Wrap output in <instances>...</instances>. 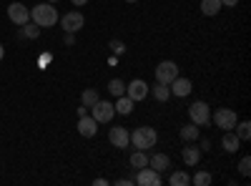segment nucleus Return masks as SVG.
I'll list each match as a JSON object with an SVG mask.
<instances>
[{
  "label": "nucleus",
  "instance_id": "obj_1",
  "mask_svg": "<svg viewBox=\"0 0 251 186\" xmlns=\"http://www.w3.org/2000/svg\"><path fill=\"white\" fill-rule=\"evenodd\" d=\"M30 20L38 28H50L58 23V10L53 8V3H40L30 10Z\"/></svg>",
  "mask_w": 251,
  "mask_h": 186
},
{
  "label": "nucleus",
  "instance_id": "obj_2",
  "mask_svg": "<svg viewBox=\"0 0 251 186\" xmlns=\"http://www.w3.org/2000/svg\"><path fill=\"white\" fill-rule=\"evenodd\" d=\"M158 141V131L151 129V126H141L131 133V143L138 149V151H146V149H153Z\"/></svg>",
  "mask_w": 251,
  "mask_h": 186
},
{
  "label": "nucleus",
  "instance_id": "obj_3",
  "mask_svg": "<svg viewBox=\"0 0 251 186\" xmlns=\"http://www.w3.org/2000/svg\"><path fill=\"white\" fill-rule=\"evenodd\" d=\"M188 118H191V123H196V126H208L211 123V108H208L206 101H196L188 106Z\"/></svg>",
  "mask_w": 251,
  "mask_h": 186
},
{
  "label": "nucleus",
  "instance_id": "obj_4",
  "mask_svg": "<svg viewBox=\"0 0 251 186\" xmlns=\"http://www.w3.org/2000/svg\"><path fill=\"white\" fill-rule=\"evenodd\" d=\"M91 116L98 121V123H108V121H113V116H116V108H113V103L111 101H96V106H91Z\"/></svg>",
  "mask_w": 251,
  "mask_h": 186
},
{
  "label": "nucleus",
  "instance_id": "obj_5",
  "mask_svg": "<svg viewBox=\"0 0 251 186\" xmlns=\"http://www.w3.org/2000/svg\"><path fill=\"white\" fill-rule=\"evenodd\" d=\"M176 76H178V66L174 63V60H161V63L156 66V80H158V83L169 86Z\"/></svg>",
  "mask_w": 251,
  "mask_h": 186
},
{
  "label": "nucleus",
  "instance_id": "obj_6",
  "mask_svg": "<svg viewBox=\"0 0 251 186\" xmlns=\"http://www.w3.org/2000/svg\"><path fill=\"white\" fill-rule=\"evenodd\" d=\"M236 121H239V118H236V111H231V108H219L216 116H214L216 129H221V131H234Z\"/></svg>",
  "mask_w": 251,
  "mask_h": 186
},
{
  "label": "nucleus",
  "instance_id": "obj_7",
  "mask_svg": "<svg viewBox=\"0 0 251 186\" xmlns=\"http://www.w3.org/2000/svg\"><path fill=\"white\" fill-rule=\"evenodd\" d=\"M83 26H86V18H83L78 10H71L60 18V28L66 30V33H78Z\"/></svg>",
  "mask_w": 251,
  "mask_h": 186
},
{
  "label": "nucleus",
  "instance_id": "obj_8",
  "mask_svg": "<svg viewBox=\"0 0 251 186\" xmlns=\"http://www.w3.org/2000/svg\"><path fill=\"white\" fill-rule=\"evenodd\" d=\"M8 18H10V23H15V26H25L30 20V8H25L23 3H10L8 5Z\"/></svg>",
  "mask_w": 251,
  "mask_h": 186
},
{
  "label": "nucleus",
  "instance_id": "obj_9",
  "mask_svg": "<svg viewBox=\"0 0 251 186\" xmlns=\"http://www.w3.org/2000/svg\"><path fill=\"white\" fill-rule=\"evenodd\" d=\"M149 83L146 80H141V78H136V80H131L128 86H126V96H128L133 103H138V101H143L146 96H149Z\"/></svg>",
  "mask_w": 251,
  "mask_h": 186
},
{
  "label": "nucleus",
  "instance_id": "obj_10",
  "mask_svg": "<svg viewBox=\"0 0 251 186\" xmlns=\"http://www.w3.org/2000/svg\"><path fill=\"white\" fill-rule=\"evenodd\" d=\"M108 141L113 143L116 149H128L131 133H128V129H123V126H113V129L108 131Z\"/></svg>",
  "mask_w": 251,
  "mask_h": 186
},
{
  "label": "nucleus",
  "instance_id": "obj_11",
  "mask_svg": "<svg viewBox=\"0 0 251 186\" xmlns=\"http://www.w3.org/2000/svg\"><path fill=\"white\" fill-rule=\"evenodd\" d=\"M133 184H138V186H158V184H161V176H158V171H153L151 166H143V169H138Z\"/></svg>",
  "mask_w": 251,
  "mask_h": 186
},
{
  "label": "nucleus",
  "instance_id": "obj_12",
  "mask_svg": "<svg viewBox=\"0 0 251 186\" xmlns=\"http://www.w3.org/2000/svg\"><path fill=\"white\" fill-rule=\"evenodd\" d=\"M75 129H78V133H80L83 138H93V136L98 133V121H96L91 113H88V116H80Z\"/></svg>",
  "mask_w": 251,
  "mask_h": 186
},
{
  "label": "nucleus",
  "instance_id": "obj_13",
  "mask_svg": "<svg viewBox=\"0 0 251 186\" xmlns=\"http://www.w3.org/2000/svg\"><path fill=\"white\" fill-rule=\"evenodd\" d=\"M169 88H171V93L174 96H178V98H186L188 93H191V80H188V78H181V76H176L174 80H171V83H169Z\"/></svg>",
  "mask_w": 251,
  "mask_h": 186
},
{
  "label": "nucleus",
  "instance_id": "obj_14",
  "mask_svg": "<svg viewBox=\"0 0 251 186\" xmlns=\"http://www.w3.org/2000/svg\"><path fill=\"white\" fill-rule=\"evenodd\" d=\"M221 146L226 154H236L239 146H241V138L234 133V131H224V138H221Z\"/></svg>",
  "mask_w": 251,
  "mask_h": 186
},
{
  "label": "nucleus",
  "instance_id": "obj_15",
  "mask_svg": "<svg viewBox=\"0 0 251 186\" xmlns=\"http://www.w3.org/2000/svg\"><path fill=\"white\" fill-rule=\"evenodd\" d=\"M149 166L161 174V171H166V169H171V159L166 156V154H153V156H149Z\"/></svg>",
  "mask_w": 251,
  "mask_h": 186
},
{
  "label": "nucleus",
  "instance_id": "obj_16",
  "mask_svg": "<svg viewBox=\"0 0 251 186\" xmlns=\"http://www.w3.org/2000/svg\"><path fill=\"white\" fill-rule=\"evenodd\" d=\"M181 159H183L186 166H196V163L201 161V149L188 146V149H183V151H181Z\"/></svg>",
  "mask_w": 251,
  "mask_h": 186
},
{
  "label": "nucleus",
  "instance_id": "obj_17",
  "mask_svg": "<svg viewBox=\"0 0 251 186\" xmlns=\"http://www.w3.org/2000/svg\"><path fill=\"white\" fill-rule=\"evenodd\" d=\"M133 106H136V103L128 98V96H118V101H116V113H121V116H128L131 111H133Z\"/></svg>",
  "mask_w": 251,
  "mask_h": 186
},
{
  "label": "nucleus",
  "instance_id": "obj_18",
  "mask_svg": "<svg viewBox=\"0 0 251 186\" xmlns=\"http://www.w3.org/2000/svg\"><path fill=\"white\" fill-rule=\"evenodd\" d=\"M224 5H221V0H201V13L203 15H219V10H221Z\"/></svg>",
  "mask_w": 251,
  "mask_h": 186
},
{
  "label": "nucleus",
  "instance_id": "obj_19",
  "mask_svg": "<svg viewBox=\"0 0 251 186\" xmlns=\"http://www.w3.org/2000/svg\"><path fill=\"white\" fill-rule=\"evenodd\" d=\"M178 133H181V138H183V141H196L201 131L196 129V123H186V126H181V131H178Z\"/></svg>",
  "mask_w": 251,
  "mask_h": 186
},
{
  "label": "nucleus",
  "instance_id": "obj_20",
  "mask_svg": "<svg viewBox=\"0 0 251 186\" xmlns=\"http://www.w3.org/2000/svg\"><path fill=\"white\" fill-rule=\"evenodd\" d=\"M151 91H153V96H156V101H161V103L171 98V88H169V86H166V83H158V80H156V86H153Z\"/></svg>",
  "mask_w": 251,
  "mask_h": 186
},
{
  "label": "nucleus",
  "instance_id": "obj_21",
  "mask_svg": "<svg viewBox=\"0 0 251 186\" xmlns=\"http://www.w3.org/2000/svg\"><path fill=\"white\" fill-rule=\"evenodd\" d=\"M234 129H236L234 133H236L241 141H249V138H251V123H249V121H236Z\"/></svg>",
  "mask_w": 251,
  "mask_h": 186
},
{
  "label": "nucleus",
  "instance_id": "obj_22",
  "mask_svg": "<svg viewBox=\"0 0 251 186\" xmlns=\"http://www.w3.org/2000/svg\"><path fill=\"white\" fill-rule=\"evenodd\" d=\"M96 101H98V91L96 88H86V91H83L80 93V103H83V106H96Z\"/></svg>",
  "mask_w": 251,
  "mask_h": 186
},
{
  "label": "nucleus",
  "instance_id": "obj_23",
  "mask_svg": "<svg viewBox=\"0 0 251 186\" xmlns=\"http://www.w3.org/2000/svg\"><path fill=\"white\" fill-rule=\"evenodd\" d=\"M20 38H38L40 35V28L35 23H25V26H20Z\"/></svg>",
  "mask_w": 251,
  "mask_h": 186
},
{
  "label": "nucleus",
  "instance_id": "obj_24",
  "mask_svg": "<svg viewBox=\"0 0 251 186\" xmlns=\"http://www.w3.org/2000/svg\"><path fill=\"white\" fill-rule=\"evenodd\" d=\"M171 186H188L191 184V176H188L186 171H176V174H171Z\"/></svg>",
  "mask_w": 251,
  "mask_h": 186
},
{
  "label": "nucleus",
  "instance_id": "obj_25",
  "mask_svg": "<svg viewBox=\"0 0 251 186\" xmlns=\"http://www.w3.org/2000/svg\"><path fill=\"white\" fill-rule=\"evenodd\" d=\"M131 166H133V169H143V166H149V156H146L143 151L131 154Z\"/></svg>",
  "mask_w": 251,
  "mask_h": 186
},
{
  "label": "nucleus",
  "instance_id": "obj_26",
  "mask_svg": "<svg viewBox=\"0 0 251 186\" xmlns=\"http://www.w3.org/2000/svg\"><path fill=\"white\" fill-rule=\"evenodd\" d=\"M214 179H211V174L208 171H196L194 176H191V184H196V186H208Z\"/></svg>",
  "mask_w": 251,
  "mask_h": 186
},
{
  "label": "nucleus",
  "instance_id": "obj_27",
  "mask_svg": "<svg viewBox=\"0 0 251 186\" xmlns=\"http://www.w3.org/2000/svg\"><path fill=\"white\" fill-rule=\"evenodd\" d=\"M108 91H111V96H116V98H118V96H123V93H126V83H123L121 78H113L111 83H108Z\"/></svg>",
  "mask_w": 251,
  "mask_h": 186
},
{
  "label": "nucleus",
  "instance_id": "obj_28",
  "mask_svg": "<svg viewBox=\"0 0 251 186\" xmlns=\"http://www.w3.org/2000/svg\"><path fill=\"white\" fill-rule=\"evenodd\" d=\"M239 174H241V176H249V174H251V159H249V156H244V159L239 161Z\"/></svg>",
  "mask_w": 251,
  "mask_h": 186
},
{
  "label": "nucleus",
  "instance_id": "obj_29",
  "mask_svg": "<svg viewBox=\"0 0 251 186\" xmlns=\"http://www.w3.org/2000/svg\"><path fill=\"white\" fill-rule=\"evenodd\" d=\"M111 51H113V53H116V55H121V53H123V51H126V46H123V43H121V40H111Z\"/></svg>",
  "mask_w": 251,
  "mask_h": 186
},
{
  "label": "nucleus",
  "instance_id": "obj_30",
  "mask_svg": "<svg viewBox=\"0 0 251 186\" xmlns=\"http://www.w3.org/2000/svg\"><path fill=\"white\" fill-rule=\"evenodd\" d=\"M88 113H91V108H88V106H83V103H80V108H78V118H80V116H88Z\"/></svg>",
  "mask_w": 251,
  "mask_h": 186
},
{
  "label": "nucleus",
  "instance_id": "obj_31",
  "mask_svg": "<svg viewBox=\"0 0 251 186\" xmlns=\"http://www.w3.org/2000/svg\"><path fill=\"white\" fill-rule=\"evenodd\" d=\"M236 3L239 0H221V5H226V8H236Z\"/></svg>",
  "mask_w": 251,
  "mask_h": 186
},
{
  "label": "nucleus",
  "instance_id": "obj_32",
  "mask_svg": "<svg viewBox=\"0 0 251 186\" xmlns=\"http://www.w3.org/2000/svg\"><path fill=\"white\" fill-rule=\"evenodd\" d=\"M131 184H133V179H121L118 181V186H131Z\"/></svg>",
  "mask_w": 251,
  "mask_h": 186
},
{
  "label": "nucleus",
  "instance_id": "obj_33",
  "mask_svg": "<svg viewBox=\"0 0 251 186\" xmlns=\"http://www.w3.org/2000/svg\"><path fill=\"white\" fill-rule=\"evenodd\" d=\"M71 3H73V5H86L88 0H71Z\"/></svg>",
  "mask_w": 251,
  "mask_h": 186
},
{
  "label": "nucleus",
  "instance_id": "obj_34",
  "mask_svg": "<svg viewBox=\"0 0 251 186\" xmlns=\"http://www.w3.org/2000/svg\"><path fill=\"white\" fill-rule=\"evenodd\" d=\"M3 55H5V48H3V43H0V60H3Z\"/></svg>",
  "mask_w": 251,
  "mask_h": 186
},
{
  "label": "nucleus",
  "instance_id": "obj_35",
  "mask_svg": "<svg viewBox=\"0 0 251 186\" xmlns=\"http://www.w3.org/2000/svg\"><path fill=\"white\" fill-rule=\"evenodd\" d=\"M126 3H138V0H126Z\"/></svg>",
  "mask_w": 251,
  "mask_h": 186
},
{
  "label": "nucleus",
  "instance_id": "obj_36",
  "mask_svg": "<svg viewBox=\"0 0 251 186\" xmlns=\"http://www.w3.org/2000/svg\"><path fill=\"white\" fill-rule=\"evenodd\" d=\"M46 3H58V0H46Z\"/></svg>",
  "mask_w": 251,
  "mask_h": 186
}]
</instances>
